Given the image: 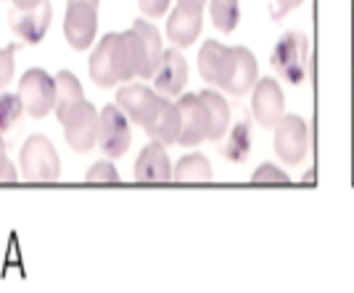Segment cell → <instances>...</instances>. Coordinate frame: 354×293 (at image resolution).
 Wrapping results in <instances>:
<instances>
[{
	"mask_svg": "<svg viewBox=\"0 0 354 293\" xmlns=\"http://www.w3.org/2000/svg\"><path fill=\"white\" fill-rule=\"evenodd\" d=\"M198 74L230 95H246L257 85L259 66L249 48H227L217 40H207L198 50Z\"/></svg>",
	"mask_w": 354,
	"mask_h": 293,
	"instance_id": "1",
	"label": "cell"
},
{
	"mask_svg": "<svg viewBox=\"0 0 354 293\" xmlns=\"http://www.w3.org/2000/svg\"><path fill=\"white\" fill-rule=\"evenodd\" d=\"M117 106L130 122L146 127V132L164 146H172L180 138V108L167 101V95L143 85H127L117 93Z\"/></svg>",
	"mask_w": 354,
	"mask_h": 293,
	"instance_id": "2",
	"label": "cell"
},
{
	"mask_svg": "<svg viewBox=\"0 0 354 293\" xmlns=\"http://www.w3.org/2000/svg\"><path fill=\"white\" fill-rule=\"evenodd\" d=\"M135 77V64L124 35L109 32L90 53V79L98 88H114Z\"/></svg>",
	"mask_w": 354,
	"mask_h": 293,
	"instance_id": "3",
	"label": "cell"
},
{
	"mask_svg": "<svg viewBox=\"0 0 354 293\" xmlns=\"http://www.w3.org/2000/svg\"><path fill=\"white\" fill-rule=\"evenodd\" d=\"M124 40L130 45L135 64V77L140 79H151L159 64H162L164 48H162V35L153 24H148L143 19H135L133 27L124 32Z\"/></svg>",
	"mask_w": 354,
	"mask_h": 293,
	"instance_id": "4",
	"label": "cell"
},
{
	"mask_svg": "<svg viewBox=\"0 0 354 293\" xmlns=\"http://www.w3.org/2000/svg\"><path fill=\"white\" fill-rule=\"evenodd\" d=\"M21 175L30 182H56L61 177V162L53 143L45 135H32L19 153Z\"/></svg>",
	"mask_w": 354,
	"mask_h": 293,
	"instance_id": "5",
	"label": "cell"
},
{
	"mask_svg": "<svg viewBox=\"0 0 354 293\" xmlns=\"http://www.w3.org/2000/svg\"><path fill=\"white\" fill-rule=\"evenodd\" d=\"M307 59H310V40L304 32H286L272 50L275 72L291 85L307 79Z\"/></svg>",
	"mask_w": 354,
	"mask_h": 293,
	"instance_id": "6",
	"label": "cell"
},
{
	"mask_svg": "<svg viewBox=\"0 0 354 293\" xmlns=\"http://www.w3.org/2000/svg\"><path fill=\"white\" fill-rule=\"evenodd\" d=\"M64 127V138L74 153H90L98 143V122L101 114L88 101H80L69 114L59 119Z\"/></svg>",
	"mask_w": 354,
	"mask_h": 293,
	"instance_id": "7",
	"label": "cell"
},
{
	"mask_svg": "<svg viewBox=\"0 0 354 293\" xmlns=\"http://www.w3.org/2000/svg\"><path fill=\"white\" fill-rule=\"evenodd\" d=\"M98 32V0H69L64 37L74 50H88Z\"/></svg>",
	"mask_w": 354,
	"mask_h": 293,
	"instance_id": "8",
	"label": "cell"
},
{
	"mask_svg": "<svg viewBox=\"0 0 354 293\" xmlns=\"http://www.w3.org/2000/svg\"><path fill=\"white\" fill-rule=\"evenodd\" d=\"M19 98L24 103V114L32 119L48 117L56 108V79L43 69H30L19 82Z\"/></svg>",
	"mask_w": 354,
	"mask_h": 293,
	"instance_id": "9",
	"label": "cell"
},
{
	"mask_svg": "<svg viewBox=\"0 0 354 293\" xmlns=\"http://www.w3.org/2000/svg\"><path fill=\"white\" fill-rule=\"evenodd\" d=\"M272 130H275V153L281 162L296 167L307 159L310 132H307V122L299 114H283L281 122Z\"/></svg>",
	"mask_w": 354,
	"mask_h": 293,
	"instance_id": "10",
	"label": "cell"
},
{
	"mask_svg": "<svg viewBox=\"0 0 354 293\" xmlns=\"http://www.w3.org/2000/svg\"><path fill=\"white\" fill-rule=\"evenodd\" d=\"M133 143V130L130 119L119 106H104L101 108V122H98V146L109 159H119L127 153Z\"/></svg>",
	"mask_w": 354,
	"mask_h": 293,
	"instance_id": "11",
	"label": "cell"
},
{
	"mask_svg": "<svg viewBox=\"0 0 354 293\" xmlns=\"http://www.w3.org/2000/svg\"><path fill=\"white\" fill-rule=\"evenodd\" d=\"M180 108V138L177 143L183 148H193L209 140V111L207 103L201 101L198 93H185L177 101Z\"/></svg>",
	"mask_w": 354,
	"mask_h": 293,
	"instance_id": "12",
	"label": "cell"
},
{
	"mask_svg": "<svg viewBox=\"0 0 354 293\" xmlns=\"http://www.w3.org/2000/svg\"><path fill=\"white\" fill-rule=\"evenodd\" d=\"M251 114L259 122V127H275L281 117L286 114V98H283V90L278 85V79L265 77V79H257L254 93H251Z\"/></svg>",
	"mask_w": 354,
	"mask_h": 293,
	"instance_id": "13",
	"label": "cell"
},
{
	"mask_svg": "<svg viewBox=\"0 0 354 293\" xmlns=\"http://www.w3.org/2000/svg\"><path fill=\"white\" fill-rule=\"evenodd\" d=\"M50 16H53V8L48 0H40L37 6L32 8H11L8 11V27L30 45H37L45 37V32L50 27Z\"/></svg>",
	"mask_w": 354,
	"mask_h": 293,
	"instance_id": "14",
	"label": "cell"
},
{
	"mask_svg": "<svg viewBox=\"0 0 354 293\" xmlns=\"http://www.w3.org/2000/svg\"><path fill=\"white\" fill-rule=\"evenodd\" d=\"M201 19H204V8L196 6H183L177 3V8L167 19V37L175 48H188L198 40L201 35Z\"/></svg>",
	"mask_w": 354,
	"mask_h": 293,
	"instance_id": "15",
	"label": "cell"
},
{
	"mask_svg": "<svg viewBox=\"0 0 354 293\" xmlns=\"http://www.w3.org/2000/svg\"><path fill=\"white\" fill-rule=\"evenodd\" d=\"M188 82V61L180 53V48L164 50L162 64L153 74V88L162 95H180Z\"/></svg>",
	"mask_w": 354,
	"mask_h": 293,
	"instance_id": "16",
	"label": "cell"
},
{
	"mask_svg": "<svg viewBox=\"0 0 354 293\" xmlns=\"http://www.w3.org/2000/svg\"><path fill=\"white\" fill-rule=\"evenodd\" d=\"M135 180L138 182H169L172 180V164L164 151V143L153 140L140 151L135 162Z\"/></svg>",
	"mask_w": 354,
	"mask_h": 293,
	"instance_id": "17",
	"label": "cell"
},
{
	"mask_svg": "<svg viewBox=\"0 0 354 293\" xmlns=\"http://www.w3.org/2000/svg\"><path fill=\"white\" fill-rule=\"evenodd\" d=\"M201 101L207 103L209 111V140H220L222 135L230 127V108H227V101L222 98L217 90H204L198 93Z\"/></svg>",
	"mask_w": 354,
	"mask_h": 293,
	"instance_id": "18",
	"label": "cell"
},
{
	"mask_svg": "<svg viewBox=\"0 0 354 293\" xmlns=\"http://www.w3.org/2000/svg\"><path fill=\"white\" fill-rule=\"evenodd\" d=\"M80 101H85L80 79L72 72H59V77H56V108H53L56 117L61 119L64 114H69Z\"/></svg>",
	"mask_w": 354,
	"mask_h": 293,
	"instance_id": "19",
	"label": "cell"
},
{
	"mask_svg": "<svg viewBox=\"0 0 354 293\" xmlns=\"http://www.w3.org/2000/svg\"><path fill=\"white\" fill-rule=\"evenodd\" d=\"M172 180L177 182H209L212 180V164L201 153H191L185 159H180L172 169Z\"/></svg>",
	"mask_w": 354,
	"mask_h": 293,
	"instance_id": "20",
	"label": "cell"
},
{
	"mask_svg": "<svg viewBox=\"0 0 354 293\" xmlns=\"http://www.w3.org/2000/svg\"><path fill=\"white\" fill-rule=\"evenodd\" d=\"M209 16H212V24L217 30L230 35L241 21V6H238V0H212L209 3Z\"/></svg>",
	"mask_w": 354,
	"mask_h": 293,
	"instance_id": "21",
	"label": "cell"
},
{
	"mask_svg": "<svg viewBox=\"0 0 354 293\" xmlns=\"http://www.w3.org/2000/svg\"><path fill=\"white\" fill-rule=\"evenodd\" d=\"M251 148V135H249V119H243L236 130L230 132L227 146L222 148V156H227L230 162H243L249 156Z\"/></svg>",
	"mask_w": 354,
	"mask_h": 293,
	"instance_id": "22",
	"label": "cell"
},
{
	"mask_svg": "<svg viewBox=\"0 0 354 293\" xmlns=\"http://www.w3.org/2000/svg\"><path fill=\"white\" fill-rule=\"evenodd\" d=\"M24 114V103L19 95L0 93V132H11Z\"/></svg>",
	"mask_w": 354,
	"mask_h": 293,
	"instance_id": "23",
	"label": "cell"
},
{
	"mask_svg": "<svg viewBox=\"0 0 354 293\" xmlns=\"http://www.w3.org/2000/svg\"><path fill=\"white\" fill-rule=\"evenodd\" d=\"M291 177L283 172L275 164H262L254 175H251V185H288Z\"/></svg>",
	"mask_w": 354,
	"mask_h": 293,
	"instance_id": "24",
	"label": "cell"
},
{
	"mask_svg": "<svg viewBox=\"0 0 354 293\" xmlns=\"http://www.w3.org/2000/svg\"><path fill=\"white\" fill-rule=\"evenodd\" d=\"M119 180V172H117V167L111 162H98V164H93L90 167V172L85 175V182H90V185H117Z\"/></svg>",
	"mask_w": 354,
	"mask_h": 293,
	"instance_id": "25",
	"label": "cell"
},
{
	"mask_svg": "<svg viewBox=\"0 0 354 293\" xmlns=\"http://www.w3.org/2000/svg\"><path fill=\"white\" fill-rule=\"evenodd\" d=\"M21 45H8L0 50V88H6L14 77V53L19 50Z\"/></svg>",
	"mask_w": 354,
	"mask_h": 293,
	"instance_id": "26",
	"label": "cell"
},
{
	"mask_svg": "<svg viewBox=\"0 0 354 293\" xmlns=\"http://www.w3.org/2000/svg\"><path fill=\"white\" fill-rule=\"evenodd\" d=\"M138 6H140V11L143 16L148 19H159L169 11V6H172V0H138Z\"/></svg>",
	"mask_w": 354,
	"mask_h": 293,
	"instance_id": "27",
	"label": "cell"
},
{
	"mask_svg": "<svg viewBox=\"0 0 354 293\" xmlns=\"http://www.w3.org/2000/svg\"><path fill=\"white\" fill-rule=\"evenodd\" d=\"M16 180H19L16 167L11 164V159L6 153H0V182H16Z\"/></svg>",
	"mask_w": 354,
	"mask_h": 293,
	"instance_id": "28",
	"label": "cell"
},
{
	"mask_svg": "<svg viewBox=\"0 0 354 293\" xmlns=\"http://www.w3.org/2000/svg\"><path fill=\"white\" fill-rule=\"evenodd\" d=\"M304 0H275V8H272V19L275 21H281L286 14H291L294 8H299Z\"/></svg>",
	"mask_w": 354,
	"mask_h": 293,
	"instance_id": "29",
	"label": "cell"
},
{
	"mask_svg": "<svg viewBox=\"0 0 354 293\" xmlns=\"http://www.w3.org/2000/svg\"><path fill=\"white\" fill-rule=\"evenodd\" d=\"M177 3H183V6H196V8H204V3H207V0H177Z\"/></svg>",
	"mask_w": 354,
	"mask_h": 293,
	"instance_id": "30",
	"label": "cell"
},
{
	"mask_svg": "<svg viewBox=\"0 0 354 293\" xmlns=\"http://www.w3.org/2000/svg\"><path fill=\"white\" fill-rule=\"evenodd\" d=\"M0 153H6V140H3V132H0Z\"/></svg>",
	"mask_w": 354,
	"mask_h": 293,
	"instance_id": "31",
	"label": "cell"
},
{
	"mask_svg": "<svg viewBox=\"0 0 354 293\" xmlns=\"http://www.w3.org/2000/svg\"><path fill=\"white\" fill-rule=\"evenodd\" d=\"M11 3H14V0H11Z\"/></svg>",
	"mask_w": 354,
	"mask_h": 293,
	"instance_id": "32",
	"label": "cell"
}]
</instances>
